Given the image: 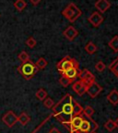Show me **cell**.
Returning <instances> with one entry per match:
<instances>
[{
	"mask_svg": "<svg viewBox=\"0 0 118 133\" xmlns=\"http://www.w3.org/2000/svg\"><path fill=\"white\" fill-rule=\"evenodd\" d=\"M53 116L62 124L68 122L75 116L83 113V107L69 94H66L54 105Z\"/></svg>",
	"mask_w": 118,
	"mask_h": 133,
	"instance_id": "obj_1",
	"label": "cell"
},
{
	"mask_svg": "<svg viewBox=\"0 0 118 133\" xmlns=\"http://www.w3.org/2000/svg\"><path fill=\"white\" fill-rule=\"evenodd\" d=\"M39 69H37V66L32 61L29 60L28 62L21 63L20 66L18 68V71L20 73V75L24 78L25 79H31L34 75L38 72Z\"/></svg>",
	"mask_w": 118,
	"mask_h": 133,
	"instance_id": "obj_2",
	"label": "cell"
},
{
	"mask_svg": "<svg viewBox=\"0 0 118 133\" xmlns=\"http://www.w3.org/2000/svg\"><path fill=\"white\" fill-rule=\"evenodd\" d=\"M62 15L70 22L76 21L82 15V11L74 3H69L62 10Z\"/></svg>",
	"mask_w": 118,
	"mask_h": 133,
	"instance_id": "obj_3",
	"label": "cell"
},
{
	"mask_svg": "<svg viewBox=\"0 0 118 133\" xmlns=\"http://www.w3.org/2000/svg\"><path fill=\"white\" fill-rule=\"evenodd\" d=\"M83 114V113H82ZM99 128L98 123L91 118V116H88L83 115V120L80 125L79 131L77 133H93L96 132V130Z\"/></svg>",
	"mask_w": 118,
	"mask_h": 133,
	"instance_id": "obj_4",
	"label": "cell"
},
{
	"mask_svg": "<svg viewBox=\"0 0 118 133\" xmlns=\"http://www.w3.org/2000/svg\"><path fill=\"white\" fill-rule=\"evenodd\" d=\"M72 68H79V62H78L75 58L71 57L69 56H66L63 57L59 62L56 64V69L59 72L63 73L66 70Z\"/></svg>",
	"mask_w": 118,
	"mask_h": 133,
	"instance_id": "obj_5",
	"label": "cell"
},
{
	"mask_svg": "<svg viewBox=\"0 0 118 133\" xmlns=\"http://www.w3.org/2000/svg\"><path fill=\"white\" fill-rule=\"evenodd\" d=\"M83 120V114L79 115V116H75L74 117L71 118L70 121L66 123H64V127L66 128L69 132H78L80 128V125Z\"/></svg>",
	"mask_w": 118,
	"mask_h": 133,
	"instance_id": "obj_6",
	"label": "cell"
},
{
	"mask_svg": "<svg viewBox=\"0 0 118 133\" xmlns=\"http://www.w3.org/2000/svg\"><path fill=\"white\" fill-rule=\"evenodd\" d=\"M2 121L8 126V128H12L18 122V116L13 111L9 110L3 116Z\"/></svg>",
	"mask_w": 118,
	"mask_h": 133,
	"instance_id": "obj_7",
	"label": "cell"
},
{
	"mask_svg": "<svg viewBox=\"0 0 118 133\" xmlns=\"http://www.w3.org/2000/svg\"><path fill=\"white\" fill-rule=\"evenodd\" d=\"M102 86L100 85L99 83L96 82V81H94V82L91 83V84L88 86L86 94H88V95H89V97L93 99V98L97 97V96L102 92Z\"/></svg>",
	"mask_w": 118,
	"mask_h": 133,
	"instance_id": "obj_8",
	"label": "cell"
},
{
	"mask_svg": "<svg viewBox=\"0 0 118 133\" xmlns=\"http://www.w3.org/2000/svg\"><path fill=\"white\" fill-rule=\"evenodd\" d=\"M79 79H80V81H82L85 84H87L88 86H89L91 83L95 81V77H94V75L92 74L91 71H89V69H84L82 71H80Z\"/></svg>",
	"mask_w": 118,
	"mask_h": 133,
	"instance_id": "obj_9",
	"label": "cell"
},
{
	"mask_svg": "<svg viewBox=\"0 0 118 133\" xmlns=\"http://www.w3.org/2000/svg\"><path fill=\"white\" fill-rule=\"evenodd\" d=\"M88 21H89V22L91 23L92 26H94V27H99L100 25L103 22L104 18L102 15V13L98 12V11H94V12H92V14L88 18Z\"/></svg>",
	"mask_w": 118,
	"mask_h": 133,
	"instance_id": "obj_10",
	"label": "cell"
},
{
	"mask_svg": "<svg viewBox=\"0 0 118 133\" xmlns=\"http://www.w3.org/2000/svg\"><path fill=\"white\" fill-rule=\"evenodd\" d=\"M88 89V85L85 84L82 81H76L75 82H73L72 84V90L79 96H82L83 94H86Z\"/></svg>",
	"mask_w": 118,
	"mask_h": 133,
	"instance_id": "obj_11",
	"label": "cell"
},
{
	"mask_svg": "<svg viewBox=\"0 0 118 133\" xmlns=\"http://www.w3.org/2000/svg\"><path fill=\"white\" fill-rule=\"evenodd\" d=\"M80 71L81 70H79V68H72V69H67V70L61 73V74H62L63 76H65L66 78H67V79L73 83L74 81H77V79H79Z\"/></svg>",
	"mask_w": 118,
	"mask_h": 133,
	"instance_id": "obj_12",
	"label": "cell"
},
{
	"mask_svg": "<svg viewBox=\"0 0 118 133\" xmlns=\"http://www.w3.org/2000/svg\"><path fill=\"white\" fill-rule=\"evenodd\" d=\"M63 35L68 41H74L76 39V37L79 35V31L74 26H68L63 31Z\"/></svg>",
	"mask_w": 118,
	"mask_h": 133,
	"instance_id": "obj_13",
	"label": "cell"
},
{
	"mask_svg": "<svg viewBox=\"0 0 118 133\" xmlns=\"http://www.w3.org/2000/svg\"><path fill=\"white\" fill-rule=\"evenodd\" d=\"M94 6L100 13H104L111 8V3L108 0H97Z\"/></svg>",
	"mask_w": 118,
	"mask_h": 133,
	"instance_id": "obj_14",
	"label": "cell"
},
{
	"mask_svg": "<svg viewBox=\"0 0 118 133\" xmlns=\"http://www.w3.org/2000/svg\"><path fill=\"white\" fill-rule=\"evenodd\" d=\"M107 101L113 105L118 104V91L117 90H113L110 94L107 95Z\"/></svg>",
	"mask_w": 118,
	"mask_h": 133,
	"instance_id": "obj_15",
	"label": "cell"
},
{
	"mask_svg": "<svg viewBox=\"0 0 118 133\" xmlns=\"http://www.w3.org/2000/svg\"><path fill=\"white\" fill-rule=\"evenodd\" d=\"M85 51L87 52V54L89 55H93L95 54L96 52L98 51V47L95 44H94L93 42H88L87 44L85 45Z\"/></svg>",
	"mask_w": 118,
	"mask_h": 133,
	"instance_id": "obj_16",
	"label": "cell"
},
{
	"mask_svg": "<svg viewBox=\"0 0 118 133\" xmlns=\"http://www.w3.org/2000/svg\"><path fill=\"white\" fill-rule=\"evenodd\" d=\"M30 120H31V117H30L25 112H22L19 116H18V122L20 123L22 126L27 125L28 123L30 122Z\"/></svg>",
	"mask_w": 118,
	"mask_h": 133,
	"instance_id": "obj_17",
	"label": "cell"
},
{
	"mask_svg": "<svg viewBox=\"0 0 118 133\" xmlns=\"http://www.w3.org/2000/svg\"><path fill=\"white\" fill-rule=\"evenodd\" d=\"M14 6L17 10L21 12L25 9V8L27 6V2L25 0H16L14 2Z\"/></svg>",
	"mask_w": 118,
	"mask_h": 133,
	"instance_id": "obj_18",
	"label": "cell"
},
{
	"mask_svg": "<svg viewBox=\"0 0 118 133\" xmlns=\"http://www.w3.org/2000/svg\"><path fill=\"white\" fill-rule=\"evenodd\" d=\"M108 45L110 48H112L114 53H118V36L115 35L113 37V39H111V41L108 43Z\"/></svg>",
	"mask_w": 118,
	"mask_h": 133,
	"instance_id": "obj_19",
	"label": "cell"
},
{
	"mask_svg": "<svg viewBox=\"0 0 118 133\" xmlns=\"http://www.w3.org/2000/svg\"><path fill=\"white\" fill-rule=\"evenodd\" d=\"M108 68H109V69L114 73V76H115L116 78H118V56L111 63L110 66H108Z\"/></svg>",
	"mask_w": 118,
	"mask_h": 133,
	"instance_id": "obj_20",
	"label": "cell"
},
{
	"mask_svg": "<svg viewBox=\"0 0 118 133\" xmlns=\"http://www.w3.org/2000/svg\"><path fill=\"white\" fill-rule=\"evenodd\" d=\"M35 96H36V98H37L38 100H40V101H44V100L48 96L47 95V91H46L44 88H40V89L36 91Z\"/></svg>",
	"mask_w": 118,
	"mask_h": 133,
	"instance_id": "obj_21",
	"label": "cell"
},
{
	"mask_svg": "<svg viewBox=\"0 0 118 133\" xmlns=\"http://www.w3.org/2000/svg\"><path fill=\"white\" fill-rule=\"evenodd\" d=\"M35 64V66H37V69H44L48 65V62L46 61V59L44 57H40L39 59L37 60V62L34 63Z\"/></svg>",
	"mask_w": 118,
	"mask_h": 133,
	"instance_id": "obj_22",
	"label": "cell"
},
{
	"mask_svg": "<svg viewBox=\"0 0 118 133\" xmlns=\"http://www.w3.org/2000/svg\"><path fill=\"white\" fill-rule=\"evenodd\" d=\"M18 58L21 61V63L28 62L29 60H31V59H30L29 54H28L26 51H21V52L19 54V56H18Z\"/></svg>",
	"mask_w": 118,
	"mask_h": 133,
	"instance_id": "obj_23",
	"label": "cell"
},
{
	"mask_svg": "<svg viewBox=\"0 0 118 133\" xmlns=\"http://www.w3.org/2000/svg\"><path fill=\"white\" fill-rule=\"evenodd\" d=\"M104 128H105L106 129H107L108 131H114V129H115V123H114V120H112V119H109V120H107V122L104 124Z\"/></svg>",
	"mask_w": 118,
	"mask_h": 133,
	"instance_id": "obj_24",
	"label": "cell"
},
{
	"mask_svg": "<svg viewBox=\"0 0 118 133\" xmlns=\"http://www.w3.org/2000/svg\"><path fill=\"white\" fill-rule=\"evenodd\" d=\"M94 113H95V110L91 105H87L83 108V115H85V116H92L94 115Z\"/></svg>",
	"mask_w": 118,
	"mask_h": 133,
	"instance_id": "obj_25",
	"label": "cell"
},
{
	"mask_svg": "<svg viewBox=\"0 0 118 133\" xmlns=\"http://www.w3.org/2000/svg\"><path fill=\"white\" fill-rule=\"evenodd\" d=\"M54 100L52 99V98H50V97H46L45 99L44 100V105L45 106L46 108H53L54 105Z\"/></svg>",
	"mask_w": 118,
	"mask_h": 133,
	"instance_id": "obj_26",
	"label": "cell"
},
{
	"mask_svg": "<svg viewBox=\"0 0 118 133\" xmlns=\"http://www.w3.org/2000/svg\"><path fill=\"white\" fill-rule=\"evenodd\" d=\"M59 82H60V84L63 86V87H68L70 84H72V82H71L67 78H66L65 76H63V75L61 76L60 79H59Z\"/></svg>",
	"mask_w": 118,
	"mask_h": 133,
	"instance_id": "obj_27",
	"label": "cell"
},
{
	"mask_svg": "<svg viewBox=\"0 0 118 133\" xmlns=\"http://www.w3.org/2000/svg\"><path fill=\"white\" fill-rule=\"evenodd\" d=\"M25 43H26V44H27L28 47H30V48L35 47V45L37 44V42H36V40L33 37H29L27 40H26Z\"/></svg>",
	"mask_w": 118,
	"mask_h": 133,
	"instance_id": "obj_28",
	"label": "cell"
},
{
	"mask_svg": "<svg viewBox=\"0 0 118 133\" xmlns=\"http://www.w3.org/2000/svg\"><path fill=\"white\" fill-rule=\"evenodd\" d=\"M95 69H96V70H98L99 72H102V71L106 69V65L104 64L102 61H99V62L95 65Z\"/></svg>",
	"mask_w": 118,
	"mask_h": 133,
	"instance_id": "obj_29",
	"label": "cell"
},
{
	"mask_svg": "<svg viewBox=\"0 0 118 133\" xmlns=\"http://www.w3.org/2000/svg\"><path fill=\"white\" fill-rule=\"evenodd\" d=\"M48 133H61V131L59 130L58 129H56L55 127H53V128H51V129H49Z\"/></svg>",
	"mask_w": 118,
	"mask_h": 133,
	"instance_id": "obj_30",
	"label": "cell"
},
{
	"mask_svg": "<svg viewBox=\"0 0 118 133\" xmlns=\"http://www.w3.org/2000/svg\"><path fill=\"white\" fill-rule=\"evenodd\" d=\"M30 2L32 5H34V6H37V5L41 2V0H30Z\"/></svg>",
	"mask_w": 118,
	"mask_h": 133,
	"instance_id": "obj_31",
	"label": "cell"
},
{
	"mask_svg": "<svg viewBox=\"0 0 118 133\" xmlns=\"http://www.w3.org/2000/svg\"><path fill=\"white\" fill-rule=\"evenodd\" d=\"M114 123H115V127H116V128H117V129H118V117H117V118L115 119V121H114Z\"/></svg>",
	"mask_w": 118,
	"mask_h": 133,
	"instance_id": "obj_32",
	"label": "cell"
},
{
	"mask_svg": "<svg viewBox=\"0 0 118 133\" xmlns=\"http://www.w3.org/2000/svg\"><path fill=\"white\" fill-rule=\"evenodd\" d=\"M69 133H77V132H69Z\"/></svg>",
	"mask_w": 118,
	"mask_h": 133,
	"instance_id": "obj_33",
	"label": "cell"
},
{
	"mask_svg": "<svg viewBox=\"0 0 118 133\" xmlns=\"http://www.w3.org/2000/svg\"><path fill=\"white\" fill-rule=\"evenodd\" d=\"M93 133H96V132H93Z\"/></svg>",
	"mask_w": 118,
	"mask_h": 133,
	"instance_id": "obj_34",
	"label": "cell"
}]
</instances>
